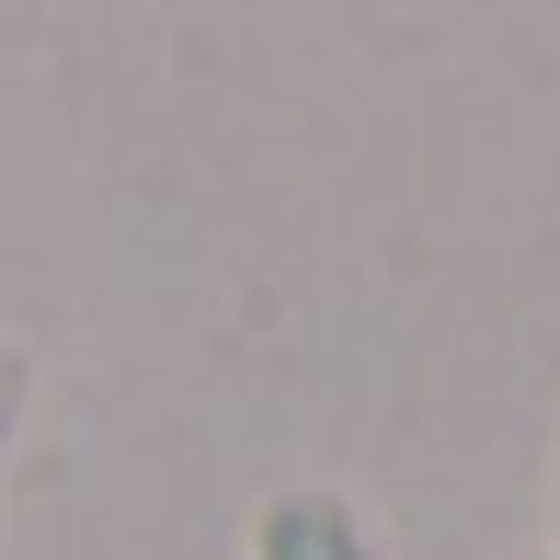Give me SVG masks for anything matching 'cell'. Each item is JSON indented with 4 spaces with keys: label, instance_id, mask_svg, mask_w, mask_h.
Returning <instances> with one entry per match:
<instances>
[{
    "label": "cell",
    "instance_id": "cell-1",
    "mask_svg": "<svg viewBox=\"0 0 560 560\" xmlns=\"http://www.w3.org/2000/svg\"><path fill=\"white\" fill-rule=\"evenodd\" d=\"M241 560H400V549L377 538V515L354 492H332V480H275L252 503V526H241Z\"/></svg>",
    "mask_w": 560,
    "mask_h": 560
},
{
    "label": "cell",
    "instance_id": "cell-2",
    "mask_svg": "<svg viewBox=\"0 0 560 560\" xmlns=\"http://www.w3.org/2000/svg\"><path fill=\"white\" fill-rule=\"evenodd\" d=\"M23 423H35V354L0 343V492H12V446H23Z\"/></svg>",
    "mask_w": 560,
    "mask_h": 560
},
{
    "label": "cell",
    "instance_id": "cell-3",
    "mask_svg": "<svg viewBox=\"0 0 560 560\" xmlns=\"http://www.w3.org/2000/svg\"><path fill=\"white\" fill-rule=\"evenodd\" d=\"M549 560H560V469H549Z\"/></svg>",
    "mask_w": 560,
    "mask_h": 560
},
{
    "label": "cell",
    "instance_id": "cell-4",
    "mask_svg": "<svg viewBox=\"0 0 560 560\" xmlns=\"http://www.w3.org/2000/svg\"><path fill=\"white\" fill-rule=\"evenodd\" d=\"M515 560H549V549H515Z\"/></svg>",
    "mask_w": 560,
    "mask_h": 560
}]
</instances>
